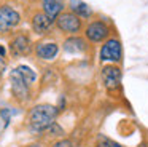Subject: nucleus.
<instances>
[{"label": "nucleus", "mask_w": 148, "mask_h": 147, "mask_svg": "<svg viewBox=\"0 0 148 147\" xmlns=\"http://www.w3.org/2000/svg\"><path fill=\"white\" fill-rule=\"evenodd\" d=\"M64 0H42V8L46 16L56 21L61 13H64Z\"/></svg>", "instance_id": "nucleus-12"}, {"label": "nucleus", "mask_w": 148, "mask_h": 147, "mask_svg": "<svg viewBox=\"0 0 148 147\" xmlns=\"http://www.w3.org/2000/svg\"><path fill=\"white\" fill-rule=\"evenodd\" d=\"M3 70H5V59L0 56V75L3 74Z\"/></svg>", "instance_id": "nucleus-18"}, {"label": "nucleus", "mask_w": 148, "mask_h": 147, "mask_svg": "<svg viewBox=\"0 0 148 147\" xmlns=\"http://www.w3.org/2000/svg\"><path fill=\"white\" fill-rule=\"evenodd\" d=\"M16 69L19 70V74L23 75V78L26 80V83H27L29 86L37 80V74H35V70H32L29 66H18Z\"/></svg>", "instance_id": "nucleus-14"}, {"label": "nucleus", "mask_w": 148, "mask_h": 147, "mask_svg": "<svg viewBox=\"0 0 148 147\" xmlns=\"http://www.w3.org/2000/svg\"><path fill=\"white\" fill-rule=\"evenodd\" d=\"M100 77H102V83L105 86L107 91H118L121 88V69L115 64H107L100 70Z\"/></svg>", "instance_id": "nucleus-5"}, {"label": "nucleus", "mask_w": 148, "mask_h": 147, "mask_svg": "<svg viewBox=\"0 0 148 147\" xmlns=\"http://www.w3.org/2000/svg\"><path fill=\"white\" fill-rule=\"evenodd\" d=\"M96 147H123V146L118 142H115V141L110 139V137L103 136V134H99V136H97V141H96Z\"/></svg>", "instance_id": "nucleus-15"}, {"label": "nucleus", "mask_w": 148, "mask_h": 147, "mask_svg": "<svg viewBox=\"0 0 148 147\" xmlns=\"http://www.w3.org/2000/svg\"><path fill=\"white\" fill-rule=\"evenodd\" d=\"M99 59L100 62H110V64H116L123 59V46L119 38L110 37L108 40L103 42L102 48L99 51Z\"/></svg>", "instance_id": "nucleus-3"}, {"label": "nucleus", "mask_w": 148, "mask_h": 147, "mask_svg": "<svg viewBox=\"0 0 148 147\" xmlns=\"http://www.w3.org/2000/svg\"><path fill=\"white\" fill-rule=\"evenodd\" d=\"M30 2H34V0H30Z\"/></svg>", "instance_id": "nucleus-22"}, {"label": "nucleus", "mask_w": 148, "mask_h": 147, "mask_svg": "<svg viewBox=\"0 0 148 147\" xmlns=\"http://www.w3.org/2000/svg\"><path fill=\"white\" fill-rule=\"evenodd\" d=\"M110 34H112V29L102 19H94L84 27V37L91 43H103L110 38Z\"/></svg>", "instance_id": "nucleus-2"}, {"label": "nucleus", "mask_w": 148, "mask_h": 147, "mask_svg": "<svg viewBox=\"0 0 148 147\" xmlns=\"http://www.w3.org/2000/svg\"><path fill=\"white\" fill-rule=\"evenodd\" d=\"M69 6H70V11L75 13L77 16H80L81 19H88V18L92 16V10H91V6L88 5V3H84L83 0H70Z\"/></svg>", "instance_id": "nucleus-13"}, {"label": "nucleus", "mask_w": 148, "mask_h": 147, "mask_svg": "<svg viewBox=\"0 0 148 147\" xmlns=\"http://www.w3.org/2000/svg\"><path fill=\"white\" fill-rule=\"evenodd\" d=\"M0 115H2V118H3V121H5V126H8V123H10V110H8V109H2V110H0Z\"/></svg>", "instance_id": "nucleus-17"}, {"label": "nucleus", "mask_w": 148, "mask_h": 147, "mask_svg": "<svg viewBox=\"0 0 148 147\" xmlns=\"http://www.w3.org/2000/svg\"><path fill=\"white\" fill-rule=\"evenodd\" d=\"M10 82H11V91L21 101H27L30 98V91H29V85L26 83V80L23 78V75L19 74L18 69H13L10 74Z\"/></svg>", "instance_id": "nucleus-8"}, {"label": "nucleus", "mask_w": 148, "mask_h": 147, "mask_svg": "<svg viewBox=\"0 0 148 147\" xmlns=\"http://www.w3.org/2000/svg\"><path fill=\"white\" fill-rule=\"evenodd\" d=\"M53 22L54 21H53L49 16H46L43 11H37V13H34L32 18H30V27H32V31L35 32L37 35H45L51 31Z\"/></svg>", "instance_id": "nucleus-9"}, {"label": "nucleus", "mask_w": 148, "mask_h": 147, "mask_svg": "<svg viewBox=\"0 0 148 147\" xmlns=\"http://www.w3.org/2000/svg\"><path fill=\"white\" fill-rule=\"evenodd\" d=\"M34 48H35V45H34L32 40H30L27 35H24V34H18L16 37L10 42L11 54H13V56H18V58L29 56V54L34 51Z\"/></svg>", "instance_id": "nucleus-7"}, {"label": "nucleus", "mask_w": 148, "mask_h": 147, "mask_svg": "<svg viewBox=\"0 0 148 147\" xmlns=\"http://www.w3.org/2000/svg\"><path fill=\"white\" fill-rule=\"evenodd\" d=\"M51 147H73V144L69 139H61V141H58V142H54Z\"/></svg>", "instance_id": "nucleus-16"}, {"label": "nucleus", "mask_w": 148, "mask_h": 147, "mask_svg": "<svg viewBox=\"0 0 148 147\" xmlns=\"http://www.w3.org/2000/svg\"><path fill=\"white\" fill-rule=\"evenodd\" d=\"M64 51L72 54H80L88 51V42L86 38L78 37V35H72V37L64 40Z\"/></svg>", "instance_id": "nucleus-11"}, {"label": "nucleus", "mask_w": 148, "mask_h": 147, "mask_svg": "<svg viewBox=\"0 0 148 147\" xmlns=\"http://www.w3.org/2000/svg\"><path fill=\"white\" fill-rule=\"evenodd\" d=\"M59 109L51 104L34 105L29 112V126L34 133H45L48 128L56 123Z\"/></svg>", "instance_id": "nucleus-1"}, {"label": "nucleus", "mask_w": 148, "mask_h": 147, "mask_svg": "<svg viewBox=\"0 0 148 147\" xmlns=\"http://www.w3.org/2000/svg\"><path fill=\"white\" fill-rule=\"evenodd\" d=\"M21 22V15L16 8L10 5L0 6V32L7 34V32L13 31L19 26Z\"/></svg>", "instance_id": "nucleus-6"}, {"label": "nucleus", "mask_w": 148, "mask_h": 147, "mask_svg": "<svg viewBox=\"0 0 148 147\" xmlns=\"http://www.w3.org/2000/svg\"><path fill=\"white\" fill-rule=\"evenodd\" d=\"M140 147H148V142H143V144H142Z\"/></svg>", "instance_id": "nucleus-21"}, {"label": "nucleus", "mask_w": 148, "mask_h": 147, "mask_svg": "<svg viewBox=\"0 0 148 147\" xmlns=\"http://www.w3.org/2000/svg\"><path fill=\"white\" fill-rule=\"evenodd\" d=\"M34 53L38 59L43 61H51L58 56L59 53V45L56 42H38L35 43V48H34Z\"/></svg>", "instance_id": "nucleus-10"}, {"label": "nucleus", "mask_w": 148, "mask_h": 147, "mask_svg": "<svg viewBox=\"0 0 148 147\" xmlns=\"http://www.w3.org/2000/svg\"><path fill=\"white\" fill-rule=\"evenodd\" d=\"M0 56H2V58H5V56H7V50H5V46H3V45H0Z\"/></svg>", "instance_id": "nucleus-19"}, {"label": "nucleus", "mask_w": 148, "mask_h": 147, "mask_svg": "<svg viewBox=\"0 0 148 147\" xmlns=\"http://www.w3.org/2000/svg\"><path fill=\"white\" fill-rule=\"evenodd\" d=\"M54 24H56V27L61 32H64V34L77 35L78 32L83 29V19L72 11H64L56 18Z\"/></svg>", "instance_id": "nucleus-4"}, {"label": "nucleus", "mask_w": 148, "mask_h": 147, "mask_svg": "<svg viewBox=\"0 0 148 147\" xmlns=\"http://www.w3.org/2000/svg\"><path fill=\"white\" fill-rule=\"evenodd\" d=\"M26 147H42L40 144H30V146H26Z\"/></svg>", "instance_id": "nucleus-20"}]
</instances>
